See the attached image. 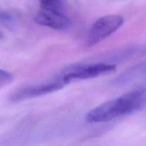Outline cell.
Masks as SVG:
<instances>
[{"label": "cell", "mask_w": 146, "mask_h": 146, "mask_svg": "<svg viewBox=\"0 0 146 146\" xmlns=\"http://www.w3.org/2000/svg\"><path fill=\"white\" fill-rule=\"evenodd\" d=\"M123 17L117 14H110L102 17L96 20L89 30L87 45L92 47L99 44L115 32L123 24Z\"/></svg>", "instance_id": "2"}, {"label": "cell", "mask_w": 146, "mask_h": 146, "mask_svg": "<svg viewBox=\"0 0 146 146\" xmlns=\"http://www.w3.org/2000/svg\"><path fill=\"white\" fill-rule=\"evenodd\" d=\"M35 21L38 24L50 27L56 30H66L72 25L71 19L65 12H54L41 10L35 17Z\"/></svg>", "instance_id": "5"}, {"label": "cell", "mask_w": 146, "mask_h": 146, "mask_svg": "<svg viewBox=\"0 0 146 146\" xmlns=\"http://www.w3.org/2000/svg\"><path fill=\"white\" fill-rule=\"evenodd\" d=\"M13 79L14 76L11 73L0 68V88L8 85L13 81Z\"/></svg>", "instance_id": "7"}, {"label": "cell", "mask_w": 146, "mask_h": 146, "mask_svg": "<svg viewBox=\"0 0 146 146\" xmlns=\"http://www.w3.org/2000/svg\"><path fill=\"white\" fill-rule=\"evenodd\" d=\"M65 85L67 84L63 81L62 78H61L52 82L27 86L25 88H20L11 94L10 100L13 102H18L26 99L35 98L58 91L62 88Z\"/></svg>", "instance_id": "4"}, {"label": "cell", "mask_w": 146, "mask_h": 146, "mask_svg": "<svg viewBox=\"0 0 146 146\" xmlns=\"http://www.w3.org/2000/svg\"><path fill=\"white\" fill-rule=\"evenodd\" d=\"M40 9L44 11L64 12L66 0H39Z\"/></svg>", "instance_id": "6"}, {"label": "cell", "mask_w": 146, "mask_h": 146, "mask_svg": "<svg viewBox=\"0 0 146 146\" xmlns=\"http://www.w3.org/2000/svg\"><path fill=\"white\" fill-rule=\"evenodd\" d=\"M145 106L146 89L134 90L93 108L87 114L85 120L90 123L107 122L139 111Z\"/></svg>", "instance_id": "1"}, {"label": "cell", "mask_w": 146, "mask_h": 146, "mask_svg": "<svg viewBox=\"0 0 146 146\" xmlns=\"http://www.w3.org/2000/svg\"><path fill=\"white\" fill-rule=\"evenodd\" d=\"M115 70L116 65L104 64V63L80 66L74 67L62 78L66 84H68L70 82L78 81V80L89 79V78H96L100 76L110 74L114 72Z\"/></svg>", "instance_id": "3"}]
</instances>
